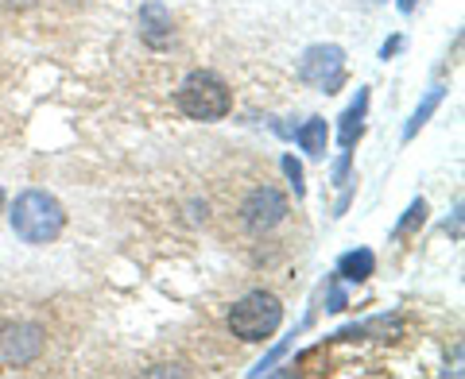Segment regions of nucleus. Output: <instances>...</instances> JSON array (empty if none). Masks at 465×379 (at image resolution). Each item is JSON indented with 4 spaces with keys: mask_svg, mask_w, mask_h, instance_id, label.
<instances>
[{
    "mask_svg": "<svg viewBox=\"0 0 465 379\" xmlns=\"http://www.w3.org/2000/svg\"><path fill=\"white\" fill-rule=\"evenodd\" d=\"M12 232L24 240V244H51L63 237L66 228V209L63 201L47 190H24V194L12 201Z\"/></svg>",
    "mask_w": 465,
    "mask_h": 379,
    "instance_id": "obj_1",
    "label": "nucleus"
},
{
    "mask_svg": "<svg viewBox=\"0 0 465 379\" xmlns=\"http://www.w3.org/2000/svg\"><path fill=\"white\" fill-rule=\"evenodd\" d=\"M174 101H179V109L191 116V121H202V124L225 121L229 109H232L229 85L217 74H210V70H194V74H186L183 85H179V93H174Z\"/></svg>",
    "mask_w": 465,
    "mask_h": 379,
    "instance_id": "obj_2",
    "label": "nucleus"
},
{
    "mask_svg": "<svg viewBox=\"0 0 465 379\" xmlns=\"http://www.w3.org/2000/svg\"><path fill=\"white\" fill-rule=\"evenodd\" d=\"M280 326H283V302L268 295V290H252V295H244L241 302H232V310H229L232 337H241L249 345L268 341Z\"/></svg>",
    "mask_w": 465,
    "mask_h": 379,
    "instance_id": "obj_3",
    "label": "nucleus"
},
{
    "mask_svg": "<svg viewBox=\"0 0 465 379\" xmlns=\"http://www.w3.org/2000/svg\"><path fill=\"white\" fill-rule=\"evenodd\" d=\"M299 78L318 93H338L345 82V51L338 43H314L299 58Z\"/></svg>",
    "mask_w": 465,
    "mask_h": 379,
    "instance_id": "obj_4",
    "label": "nucleus"
},
{
    "mask_svg": "<svg viewBox=\"0 0 465 379\" xmlns=\"http://www.w3.org/2000/svg\"><path fill=\"white\" fill-rule=\"evenodd\" d=\"M43 329L32 322H16V326H5L0 329V372H16L27 368L43 356Z\"/></svg>",
    "mask_w": 465,
    "mask_h": 379,
    "instance_id": "obj_5",
    "label": "nucleus"
},
{
    "mask_svg": "<svg viewBox=\"0 0 465 379\" xmlns=\"http://www.w3.org/2000/svg\"><path fill=\"white\" fill-rule=\"evenodd\" d=\"M287 198H283V190H275V186H256L249 198H244V206H241V221L249 232H272L275 225H283L287 221Z\"/></svg>",
    "mask_w": 465,
    "mask_h": 379,
    "instance_id": "obj_6",
    "label": "nucleus"
},
{
    "mask_svg": "<svg viewBox=\"0 0 465 379\" xmlns=\"http://www.w3.org/2000/svg\"><path fill=\"white\" fill-rule=\"evenodd\" d=\"M171 35H174V27H171L167 5H159V0H148V5L140 8V39L148 43V47L163 51L167 43H171Z\"/></svg>",
    "mask_w": 465,
    "mask_h": 379,
    "instance_id": "obj_7",
    "label": "nucleus"
},
{
    "mask_svg": "<svg viewBox=\"0 0 465 379\" xmlns=\"http://www.w3.org/2000/svg\"><path fill=\"white\" fill-rule=\"evenodd\" d=\"M365 112H369V90L361 85L357 101L341 112V124H338V143H341V151H349L361 136H365Z\"/></svg>",
    "mask_w": 465,
    "mask_h": 379,
    "instance_id": "obj_8",
    "label": "nucleus"
},
{
    "mask_svg": "<svg viewBox=\"0 0 465 379\" xmlns=\"http://www.w3.org/2000/svg\"><path fill=\"white\" fill-rule=\"evenodd\" d=\"M372 271H376V256L369 248H353V252H345L338 259V275L349 283H365V279H372Z\"/></svg>",
    "mask_w": 465,
    "mask_h": 379,
    "instance_id": "obj_9",
    "label": "nucleus"
},
{
    "mask_svg": "<svg viewBox=\"0 0 465 379\" xmlns=\"http://www.w3.org/2000/svg\"><path fill=\"white\" fill-rule=\"evenodd\" d=\"M295 140H299V148L307 151L311 159H322L326 155V143H330V124L322 121V116H311V121L295 132Z\"/></svg>",
    "mask_w": 465,
    "mask_h": 379,
    "instance_id": "obj_10",
    "label": "nucleus"
},
{
    "mask_svg": "<svg viewBox=\"0 0 465 379\" xmlns=\"http://www.w3.org/2000/svg\"><path fill=\"white\" fill-rule=\"evenodd\" d=\"M442 97H446V85H430L427 90V97L419 101V109L411 112V121H407V128H403V143H411L415 136H419V128H423L430 116H434V109L442 105Z\"/></svg>",
    "mask_w": 465,
    "mask_h": 379,
    "instance_id": "obj_11",
    "label": "nucleus"
},
{
    "mask_svg": "<svg viewBox=\"0 0 465 379\" xmlns=\"http://www.w3.org/2000/svg\"><path fill=\"white\" fill-rule=\"evenodd\" d=\"M423 221H427V201H423V198H415L411 206H407V213L400 217V225L391 228V237H407V232L423 228Z\"/></svg>",
    "mask_w": 465,
    "mask_h": 379,
    "instance_id": "obj_12",
    "label": "nucleus"
},
{
    "mask_svg": "<svg viewBox=\"0 0 465 379\" xmlns=\"http://www.w3.org/2000/svg\"><path fill=\"white\" fill-rule=\"evenodd\" d=\"M283 174H287L291 190H295V198H302V194H307V182H302V163H299L295 155H283Z\"/></svg>",
    "mask_w": 465,
    "mask_h": 379,
    "instance_id": "obj_13",
    "label": "nucleus"
},
{
    "mask_svg": "<svg viewBox=\"0 0 465 379\" xmlns=\"http://www.w3.org/2000/svg\"><path fill=\"white\" fill-rule=\"evenodd\" d=\"M291 341H295V333H291V337H287V341H280V345H275V348H272V353H268V356H264V360H260V364H256V368H252V375H264V372H272V364L287 356V348H291Z\"/></svg>",
    "mask_w": 465,
    "mask_h": 379,
    "instance_id": "obj_14",
    "label": "nucleus"
},
{
    "mask_svg": "<svg viewBox=\"0 0 465 379\" xmlns=\"http://www.w3.org/2000/svg\"><path fill=\"white\" fill-rule=\"evenodd\" d=\"M349 155H353V151H341V159L333 163V182H345V174H349Z\"/></svg>",
    "mask_w": 465,
    "mask_h": 379,
    "instance_id": "obj_15",
    "label": "nucleus"
},
{
    "mask_svg": "<svg viewBox=\"0 0 465 379\" xmlns=\"http://www.w3.org/2000/svg\"><path fill=\"white\" fill-rule=\"evenodd\" d=\"M400 47H403V35H391V39L384 43V47H381V58H384V63H388V58H391V54H396Z\"/></svg>",
    "mask_w": 465,
    "mask_h": 379,
    "instance_id": "obj_16",
    "label": "nucleus"
},
{
    "mask_svg": "<svg viewBox=\"0 0 465 379\" xmlns=\"http://www.w3.org/2000/svg\"><path fill=\"white\" fill-rule=\"evenodd\" d=\"M0 5H5L8 12H27V8H35L39 0H0Z\"/></svg>",
    "mask_w": 465,
    "mask_h": 379,
    "instance_id": "obj_17",
    "label": "nucleus"
},
{
    "mask_svg": "<svg viewBox=\"0 0 465 379\" xmlns=\"http://www.w3.org/2000/svg\"><path fill=\"white\" fill-rule=\"evenodd\" d=\"M326 310H333V314L345 310V295H341V290H330V306H326Z\"/></svg>",
    "mask_w": 465,
    "mask_h": 379,
    "instance_id": "obj_18",
    "label": "nucleus"
},
{
    "mask_svg": "<svg viewBox=\"0 0 465 379\" xmlns=\"http://www.w3.org/2000/svg\"><path fill=\"white\" fill-rule=\"evenodd\" d=\"M396 5H400V12H403V16H411V12H415V5H419V0H396Z\"/></svg>",
    "mask_w": 465,
    "mask_h": 379,
    "instance_id": "obj_19",
    "label": "nucleus"
},
{
    "mask_svg": "<svg viewBox=\"0 0 465 379\" xmlns=\"http://www.w3.org/2000/svg\"><path fill=\"white\" fill-rule=\"evenodd\" d=\"M0 209H5V186H0Z\"/></svg>",
    "mask_w": 465,
    "mask_h": 379,
    "instance_id": "obj_20",
    "label": "nucleus"
},
{
    "mask_svg": "<svg viewBox=\"0 0 465 379\" xmlns=\"http://www.w3.org/2000/svg\"><path fill=\"white\" fill-rule=\"evenodd\" d=\"M369 5H381V0H369Z\"/></svg>",
    "mask_w": 465,
    "mask_h": 379,
    "instance_id": "obj_21",
    "label": "nucleus"
}]
</instances>
